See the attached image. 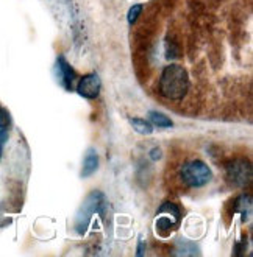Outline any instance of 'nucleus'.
<instances>
[{"mask_svg": "<svg viewBox=\"0 0 253 257\" xmlns=\"http://www.w3.org/2000/svg\"><path fill=\"white\" fill-rule=\"evenodd\" d=\"M189 89L188 72L180 64H169L161 72L159 94L167 100H182Z\"/></svg>", "mask_w": 253, "mask_h": 257, "instance_id": "nucleus-1", "label": "nucleus"}, {"mask_svg": "<svg viewBox=\"0 0 253 257\" xmlns=\"http://www.w3.org/2000/svg\"><path fill=\"white\" fill-rule=\"evenodd\" d=\"M180 178L188 187L200 189L205 187L206 184L211 183L213 179V172L210 165L205 164L200 159H191L183 164L180 169Z\"/></svg>", "mask_w": 253, "mask_h": 257, "instance_id": "nucleus-2", "label": "nucleus"}, {"mask_svg": "<svg viewBox=\"0 0 253 257\" xmlns=\"http://www.w3.org/2000/svg\"><path fill=\"white\" fill-rule=\"evenodd\" d=\"M227 179L236 187H244L251 179V164L247 159H231L225 167Z\"/></svg>", "mask_w": 253, "mask_h": 257, "instance_id": "nucleus-3", "label": "nucleus"}, {"mask_svg": "<svg viewBox=\"0 0 253 257\" xmlns=\"http://www.w3.org/2000/svg\"><path fill=\"white\" fill-rule=\"evenodd\" d=\"M161 217L156 220V231L161 232V235H166L167 232L174 231L180 221V209L174 203H164L159 207Z\"/></svg>", "mask_w": 253, "mask_h": 257, "instance_id": "nucleus-4", "label": "nucleus"}, {"mask_svg": "<svg viewBox=\"0 0 253 257\" xmlns=\"http://www.w3.org/2000/svg\"><path fill=\"white\" fill-rule=\"evenodd\" d=\"M102 203V195L100 193H93V195H89V198L86 200L85 206L81 207L80 210V214L77 217V221H75V229L83 234L88 228V224L89 221L93 220L94 214L99 210V206Z\"/></svg>", "mask_w": 253, "mask_h": 257, "instance_id": "nucleus-5", "label": "nucleus"}, {"mask_svg": "<svg viewBox=\"0 0 253 257\" xmlns=\"http://www.w3.org/2000/svg\"><path fill=\"white\" fill-rule=\"evenodd\" d=\"M100 89H102L100 77L94 72V73H88V75H85V77H81V80L77 84V94L80 97L93 100V98L99 97Z\"/></svg>", "mask_w": 253, "mask_h": 257, "instance_id": "nucleus-6", "label": "nucleus"}, {"mask_svg": "<svg viewBox=\"0 0 253 257\" xmlns=\"http://www.w3.org/2000/svg\"><path fill=\"white\" fill-rule=\"evenodd\" d=\"M56 67H58V78H59V83H61L66 89H70V87H72V83H73V78H75V73H73L72 67L66 63V59H64L63 56H59V58H58Z\"/></svg>", "mask_w": 253, "mask_h": 257, "instance_id": "nucleus-7", "label": "nucleus"}, {"mask_svg": "<svg viewBox=\"0 0 253 257\" xmlns=\"http://www.w3.org/2000/svg\"><path fill=\"white\" fill-rule=\"evenodd\" d=\"M99 167V156L96 153V150L89 148L85 155V159H83V169H81V176L83 178H88L96 173Z\"/></svg>", "mask_w": 253, "mask_h": 257, "instance_id": "nucleus-8", "label": "nucleus"}, {"mask_svg": "<svg viewBox=\"0 0 253 257\" xmlns=\"http://www.w3.org/2000/svg\"><path fill=\"white\" fill-rule=\"evenodd\" d=\"M234 210L241 214L242 221H247L251 214V200L248 195H241L239 198L234 201Z\"/></svg>", "mask_w": 253, "mask_h": 257, "instance_id": "nucleus-9", "label": "nucleus"}, {"mask_svg": "<svg viewBox=\"0 0 253 257\" xmlns=\"http://www.w3.org/2000/svg\"><path fill=\"white\" fill-rule=\"evenodd\" d=\"M130 125L141 136H148V134L153 133V125L148 122V120L141 118V117H131L130 118Z\"/></svg>", "mask_w": 253, "mask_h": 257, "instance_id": "nucleus-10", "label": "nucleus"}, {"mask_svg": "<svg viewBox=\"0 0 253 257\" xmlns=\"http://www.w3.org/2000/svg\"><path fill=\"white\" fill-rule=\"evenodd\" d=\"M148 122L158 128H171L172 126V120L162 112L158 111H150L148 112Z\"/></svg>", "mask_w": 253, "mask_h": 257, "instance_id": "nucleus-11", "label": "nucleus"}, {"mask_svg": "<svg viewBox=\"0 0 253 257\" xmlns=\"http://www.w3.org/2000/svg\"><path fill=\"white\" fill-rule=\"evenodd\" d=\"M142 11V5H133L130 10H128V14H127V21L128 24H135L139 18V14Z\"/></svg>", "mask_w": 253, "mask_h": 257, "instance_id": "nucleus-12", "label": "nucleus"}, {"mask_svg": "<svg viewBox=\"0 0 253 257\" xmlns=\"http://www.w3.org/2000/svg\"><path fill=\"white\" fill-rule=\"evenodd\" d=\"M8 125H10V115L0 106V126H8Z\"/></svg>", "mask_w": 253, "mask_h": 257, "instance_id": "nucleus-13", "label": "nucleus"}, {"mask_svg": "<svg viewBox=\"0 0 253 257\" xmlns=\"http://www.w3.org/2000/svg\"><path fill=\"white\" fill-rule=\"evenodd\" d=\"M161 156H162V151H161L159 147H155V148L150 150V159H152V161H159Z\"/></svg>", "mask_w": 253, "mask_h": 257, "instance_id": "nucleus-14", "label": "nucleus"}, {"mask_svg": "<svg viewBox=\"0 0 253 257\" xmlns=\"http://www.w3.org/2000/svg\"><path fill=\"white\" fill-rule=\"evenodd\" d=\"M8 141V130L7 126H0V144H5Z\"/></svg>", "mask_w": 253, "mask_h": 257, "instance_id": "nucleus-15", "label": "nucleus"}, {"mask_svg": "<svg viewBox=\"0 0 253 257\" xmlns=\"http://www.w3.org/2000/svg\"><path fill=\"white\" fill-rule=\"evenodd\" d=\"M138 246H139V248H138V252H136V254H138V255H142V254H144V252H142V249H144V241H142V238H139Z\"/></svg>", "mask_w": 253, "mask_h": 257, "instance_id": "nucleus-16", "label": "nucleus"}, {"mask_svg": "<svg viewBox=\"0 0 253 257\" xmlns=\"http://www.w3.org/2000/svg\"><path fill=\"white\" fill-rule=\"evenodd\" d=\"M0 158H2V144H0Z\"/></svg>", "mask_w": 253, "mask_h": 257, "instance_id": "nucleus-17", "label": "nucleus"}]
</instances>
